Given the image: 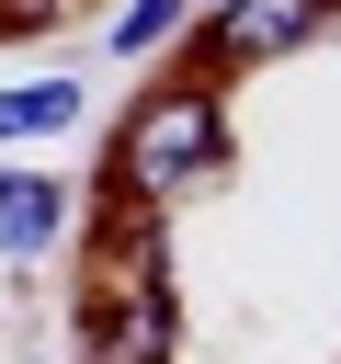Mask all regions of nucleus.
<instances>
[{
    "label": "nucleus",
    "mask_w": 341,
    "mask_h": 364,
    "mask_svg": "<svg viewBox=\"0 0 341 364\" xmlns=\"http://www.w3.org/2000/svg\"><path fill=\"white\" fill-rule=\"evenodd\" d=\"M227 148H239V136H227V91H216V80H159V91L114 125L102 182H114V205H170V193L216 182Z\"/></svg>",
    "instance_id": "nucleus-1"
},
{
    "label": "nucleus",
    "mask_w": 341,
    "mask_h": 364,
    "mask_svg": "<svg viewBox=\"0 0 341 364\" xmlns=\"http://www.w3.org/2000/svg\"><path fill=\"white\" fill-rule=\"evenodd\" d=\"M170 330H182V307H170V273H159V239L114 250V273L91 284V318H80V353H91V364H159V353H170Z\"/></svg>",
    "instance_id": "nucleus-2"
},
{
    "label": "nucleus",
    "mask_w": 341,
    "mask_h": 364,
    "mask_svg": "<svg viewBox=\"0 0 341 364\" xmlns=\"http://www.w3.org/2000/svg\"><path fill=\"white\" fill-rule=\"evenodd\" d=\"M318 23H330V0H216V11L193 23V57H205V68H261V57L307 46Z\"/></svg>",
    "instance_id": "nucleus-3"
},
{
    "label": "nucleus",
    "mask_w": 341,
    "mask_h": 364,
    "mask_svg": "<svg viewBox=\"0 0 341 364\" xmlns=\"http://www.w3.org/2000/svg\"><path fill=\"white\" fill-rule=\"evenodd\" d=\"M68 228V182L57 171H0V262H34Z\"/></svg>",
    "instance_id": "nucleus-4"
},
{
    "label": "nucleus",
    "mask_w": 341,
    "mask_h": 364,
    "mask_svg": "<svg viewBox=\"0 0 341 364\" xmlns=\"http://www.w3.org/2000/svg\"><path fill=\"white\" fill-rule=\"evenodd\" d=\"M80 125V80H11L0 91V136H57Z\"/></svg>",
    "instance_id": "nucleus-5"
},
{
    "label": "nucleus",
    "mask_w": 341,
    "mask_h": 364,
    "mask_svg": "<svg viewBox=\"0 0 341 364\" xmlns=\"http://www.w3.org/2000/svg\"><path fill=\"white\" fill-rule=\"evenodd\" d=\"M182 23H193V0H125L114 11V57H159Z\"/></svg>",
    "instance_id": "nucleus-6"
},
{
    "label": "nucleus",
    "mask_w": 341,
    "mask_h": 364,
    "mask_svg": "<svg viewBox=\"0 0 341 364\" xmlns=\"http://www.w3.org/2000/svg\"><path fill=\"white\" fill-rule=\"evenodd\" d=\"M68 0H0V23H57Z\"/></svg>",
    "instance_id": "nucleus-7"
}]
</instances>
